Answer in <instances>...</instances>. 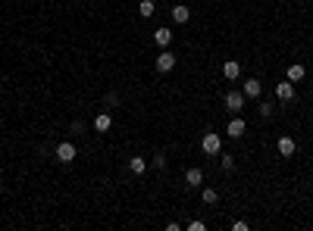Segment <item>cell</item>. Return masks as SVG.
Returning <instances> with one entry per match:
<instances>
[{"mask_svg":"<svg viewBox=\"0 0 313 231\" xmlns=\"http://www.w3.org/2000/svg\"><path fill=\"white\" fill-rule=\"evenodd\" d=\"M200 150H204L207 156H216V153L223 150V138H219V134H213V131H207L204 141H200Z\"/></svg>","mask_w":313,"mask_h":231,"instance_id":"6da1fadb","label":"cell"},{"mask_svg":"<svg viewBox=\"0 0 313 231\" xmlns=\"http://www.w3.org/2000/svg\"><path fill=\"white\" fill-rule=\"evenodd\" d=\"M175 69V53L172 50H160L157 53V72H172Z\"/></svg>","mask_w":313,"mask_h":231,"instance_id":"7a4b0ae2","label":"cell"},{"mask_svg":"<svg viewBox=\"0 0 313 231\" xmlns=\"http://www.w3.org/2000/svg\"><path fill=\"white\" fill-rule=\"evenodd\" d=\"M75 144H69V141H63V144H57V162H72L75 159Z\"/></svg>","mask_w":313,"mask_h":231,"instance_id":"3957f363","label":"cell"},{"mask_svg":"<svg viewBox=\"0 0 313 231\" xmlns=\"http://www.w3.org/2000/svg\"><path fill=\"white\" fill-rule=\"evenodd\" d=\"M276 100H282V103L294 100V81H279L276 84Z\"/></svg>","mask_w":313,"mask_h":231,"instance_id":"277c9868","label":"cell"},{"mask_svg":"<svg viewBox=\"0 0 313 231\" xmlns=\"http://www.w3.org/2000/svg\"><path fill=\"white\" fill-rule=\"evenodd\" d=\"M276 150L282 153V156H294V150H298V144H294V138H288V134H282V138L276 141Z\"/></svg>","mask_w":313,"mask_h":231,"instance_id":"5b68a950","label":"cell"},{"mask_svg":"<svg viewBox=\"0 0 313 231\" xmlns=\"http://www.w3.org/2000/svg\"><path fill=\"white\" fill-rule=\"evenodd\" d=\"M226 106H229L232 113H241V109H244V94L241 91H229V94H226Z\"/></svg>","mask_w":313,"mask_h":231,"instance_id":"8992f818","label":"cell"},{"mask_svg":"<svg viewBox=\"0 0 313 231\" xmlns=\"http://www.w3.org/2000/svg\"><path fill=\"white\" fill-rule=\"evenodd\" d=\"M244 128H248V125H244V119H241V116H232V119H229V128H226V134H229V138H241Z\"/></svg>","mask_w":313,"mask_h":231,"instance_id":"52a82bcc","label":"cell"},{"mask_svg":"<svg viewBox=\"0 0 313 231\" xmlns=\"http://www.w3.org/2000/svg\"><path fill=\"white\" fill-rule=\"evenodd\" d=\"M185 184H188V187H200V184H204V172H200L198 166H191L188 172H185Z\"/></svg>","mask_w":313,"mask_h":231,"instance_id":"ba28073f","label":"cell"},{"mask_svg":"<svg viewBox=\"0 0 313 231\" xmlns=\"http://www.w3.org/2000/svg\"><path fill=\"white\" fill-rule=\"evenodd\" d=\"M188 19H191V10H188L185 3H175V6H172V22H175V25H185Z\"/></svg>","mask_w":313,"mask_h":231,"instance_id":"9c48e42d","label":"cell"},{"mask_svg":"<svg viewBox=\"0 0 313 231\" xmlns=\"http://www.w3.org/2000/svg\"><path fill=\"white\" fill-rule=\"evenodd\" d=\"M241 94H244V97H260V94H263V84H260L257 78H248L244 88H241Z\"/></svg>","mask_w":313,"mask_h":231,"instance_id":"30bf717a","label":"cell"},{"mask_svg":"<svg viewBox=\"0 0 313 231\" xmlns=\"http://www.w3.org/2000/svg\"><path fill=\"white\" fill-rule=\"evenodd\" d=\"M110 128H113V116L110 113H97V119H94V131H110Z\"/></svg>","mask_w":313,"mask_h":231,"instance_id":"8fae6325","label":"cell"},{"mask_svg":"<svg viewBox=\"0 0 313 231\" xmlns=\"http://www.w3.org/2000/svg\"><path fill=\"white\" fill-rule=\"evenodd\" d=\"M307 78V66H301V63H294V66H288V81H304Z\"/></svg>","mask_w":313,"mask_h":231,"instance_id":"7c38bea8","label":"cell"},{"mask_svg":"<svg viewBox=\"0 0 313 231\" xmlns=\"http://www.w3.org/2000/svg\"><path fill=\"white\" fill-rule=\"evenodd\" d=\"M154 41H157V47H169V44H172V31H169V28H157L154 31Z\"/></svg>","mask_w":313,"mask_h":231,"instance_id":"4fadbf2b","label":"cell"},{"mask_svg":"<svg viewBox=\"0 0 313 231\" xmlns=\"http://www.w3.org/2000/svg\"><path fill=\"white\" fill-rule=\"evenodd\" d=\"M223 75H226V78H229V81H235V78H238V75H241V66L235 63V59H229V63L223 66Z\"/></svg>","mask_w":313,"mask_h":231,"instance_id":"5bb4252c","label":"cell"},{"mask_svg":"<svg viewBox=\"0 0 313 231\" xmlns=\"http://www.w3.org/2000/svg\"><path fill=\"white\" fill-rule=\"evenodd\" d=\"M129 169H132V175H144V172H147V159H141V156H132Z\"/></svg>","mask_w":313,"mask_h":231,"instance_id":"9a60e30c","label":"cell"},{"mask_svg":"<svg viewBox=\"0 0 313 231\" xmlns=\"http://www.w3.org/2000/svg\"><path fill=\"white\" fill-rule=\"evenodd\" d=\"M138 13L144 16V19H150V16L157 13V3H154V0H141V3H138Z\"/></svg>","mask_w":313,"mask_h":231,"instance_id":"2e32d148","label":"cell"},{"mask_svg":"<svg viewBox=\"0 0 313 231\" xmlns=\"http://www.w3.org/2000/svg\"><path fill=\"white\" fill-rule=\"evenodd\" d=\"M200 200H204V203H207V206H213V203L219 200V194L213 191V187H204V191H200Z\"/></svg>","mask_w":313,"mask_h":231,"instance_id":"e0dca14e","label":"cell"},{"mask_svg":"<svg viewBox=\"0 0 313 231\" xmlns=\"http://www.w3.org/2000/svg\"><path fill=\"white\" fill-rule=\"evenodd\" d=\"M273 103H260V116H263V119H269V116H273Z\"/></svg>","mask_w":313,"mask_h":231,"instance_id":"ac0fdd59","label":"cell"},{"mask_svg":"<svg viewBox=\"0 0 313 231\" xmlns=\"http://www.w3.org/2000/svg\"><path fill=\"white\" fill-rule=\"evenodd\" d=\"M219 166H223V169H226V172H229V169L235 166V159H232V156H219Z\"/></svg>","mask_w":313,"mask_h":231,"instance_id":"d6986e66","label":"cell"},{"mask_svg":"<svg viewBox=\"0 0 313 231\" xmlns=\"http://www.w3.org/2000/svg\"><path fill=\"white\" fill-rule=\"evenodd\" d=\"M207 225H204V222H188V231H204Z\"/></svg>","mask_w":313,"mask_h":231,"instance_id":"ffe728a7","label":"cell"},{"mask_svg":"<svg viewBox=\"0 0 313 231\" xmlns=\"http://www.w3.org/2000/svg\"><path fill=\"white\" fill-rule=\"evenodd\" d=\"M104 100H107V106H116V103H119V97H116V94H107Z\"/></svg>","mask_w":313,"mask_h":231,"instance_id":"44dd1931","label":"cell"},{"mask_svg":"<svg viewBox=\"0 0 313 231\" xmlns=\"http://www.w3.org/2000/svg\"><path fill=\"white\" fill-rule=\"evenodd\" d=\"M154 166H157V169H163V166H166V156H163V153H157V159H154Z\"/></svg>","mask_w":313,"mask_h":231,"instance_id":"7402d4cb","label":"cell"}]
</instances>
